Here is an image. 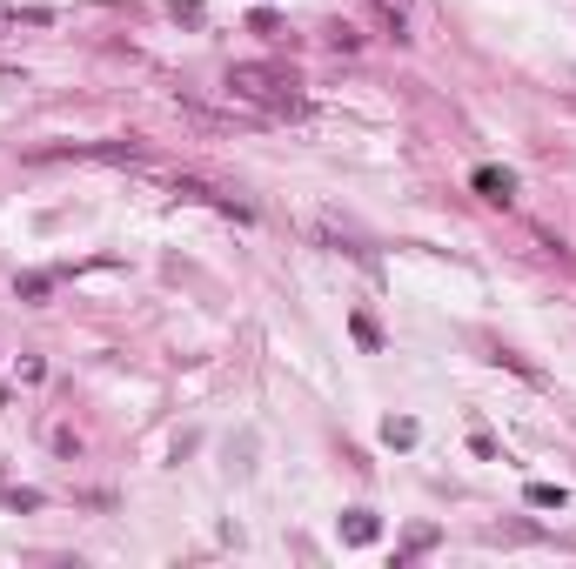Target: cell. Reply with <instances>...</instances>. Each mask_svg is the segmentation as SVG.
<instances>
[{
    "instance_id": "obj_1",
    "label": "cell",
    "mask_w": 576,
    "mask_h": 569,
    "mask_svg": "<svg viewBox=\"0 0 576 569\" xmlns=\"http://www.w3.org/2000/svg\"><path fill=\"white\" fill-rule=\"evenodd\" d=\"M228 94L235 101H255L268 114H302V74L275 61H235L228 67Z\"/></svg>"
},
{
    "instance_id": "obj_2",
    "label": "cell",
    "mask_w": 576,
    "mask_h": 569,
    "mask_svg": "<svg viewBox=\"0 0 576 569\" xmlns=\"http://www.w3.org/2000/svg\"><path fill=\"white\" fill-rule=\"evenodd\" d=\"M476 195L483 201H496V208H510V195H516V175H503V168H476Z\"/></svg>"
},
{
    "instance_id": "obj_3",
    "label": "cell",
    "mask_w": 576,
    "mask_h": 569,
    "mask_svg": "<svg viewBox=\"0 0 576 569\" xmlns=\"http://www.w3.org/2000/svg\"><path fill=\"white\" fill-rule=\"evenodd\" d=\"M376 536V516L369 509H349V543H369Z\"/></svg>"
},
{
    "instance_id": "obj_4",
    "label": "cell",
    "mask_w": 576,
    "mask_h": 569,
    "mask_svg": "<svg viewBox=\"0 0 576 569\" xmlns=\"http://www.w3.org/2000/svg\"><path fill=\"white\" fill-rule=\"evenodd\" d=\"M47 288H54V275H21V295H27V302H41Z\"/></svg>"
}]
</instances>
